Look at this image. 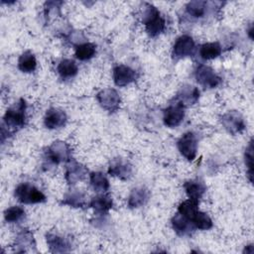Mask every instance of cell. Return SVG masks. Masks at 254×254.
<instances>
[{"label":"cell","instance_id":"1","mask_svg":"<svg viewBox=\"0 0 254 254\" xmlns=\"http://www.w3.org/2000/svg\"><path fill=\"white\" fill-rule=\"evenodd\" d=\"M146 9L143 13L142 22L145 25L146 32L150 37H157L166 27V21L161 16L160 11L153 5L145 3Z\"/></svg>","mask_w":254,"mask_h":254},{"label":"cell","instance_id":"2","mask_svg":"<svg viewBox=\"0 0 254 254\" xmlns=\"http://www.w3.org/2000/svg\"><path fill=\"white\" fill-rule=\"evenodd\" d=\"M4 123L9 129L15 131L18 128H22L26 121V102L24 99H20L12 107L8 108L4 115Z\"/></svg>","mask_w":254,"mask_h":254},{"label":"cell","instance_id":"3","mask_svg":"<svg viewBox=\"0 0 254 254\" xmlns=\"http://www.w3.org/2000/svg\"><path fill=\"white\" fill-rule=\"evenodd\" d=\"M15 196L16 198L25 204L39 203L44 202L46 200L45 194L39 190L35 186L29 183L20 184L15 189Z\"/></svg>","mask_w":254,"mask_h":254},{"label":"cell","instance_id":"4","mask_svg":"<svg viewBox=\"0 0 254 254\" xmlns=\"http://www.w3.org/2000/svg\"><path fill=\"white\" fill-rule=\"evenodd\" d=\"M47 159L51 164L58 165L63 162H69L71 159V149L64 141H55L47 151Z\"/></svg>","mask_w":254,"mask_h":254},{"label":"cell","instance_id":"5","mask_svg":"<svg viewBox=\"0 0 254 254\" xmlns=\"http://www.w3.org/2000/svg\"><path fill=\"white\" fill-rule=\"evenodd\" d=\"M194 76L198 84L205 88H213L221 83V77L210 66L205 64H199L196 67Z\"/></svg>","mask_w":254,"mask_h":254},{"label":"cell","instance_id":"6","mask_svg":"<svg viewBox=\"0 0 254 254\" xmlns=\"http://www.w3.org/2000/svg\"><path fill=\"white\" fill-rule=\"evenodd\" d=\"M180 153L189 161H192L196 156L197 141L192 132L185 133L177 143Z\"/></svg>","mask_w":254,"mask_h":254},{"label":"cell","instance_id":"7","mask_svg":"<svg viewBox=\"0 0 254 254\" xmlns=\"http://www.w3.org/2000/svg\"><path fill=\"white\" fill-rule=\"evenodd\" d=\"M96 99L100 106L109 112H115L118 110L120 105V96L113 88H105L100 90L96 94Z\"/></svg>","mask_w":254,"mask_h":254},{"label":"cell","instance_id":"8","mask_svg":"<svg viewBox=\"0 0 254 254\" xmlns=\"http://www.w3.org/2000/svg\"><path fill=\"white\" fill-rule=\"evenodd\" d=\"M221 123L225 130L232 135L239 134L245 129V123L242 115L235 110L228 111L223 114L221 117Z\"/></svg>","mask_w":254,"mask_h":254},{"label":"cell","instance_id":"9","mask_svg":"<svg viewBox=\"0 0 254 254\" xmlns=\"http://www.w3.org/2000/svg\"><path fill=\"white\" fill-rule=\"evenodd\" d=\"M195 50L193 39L189 35L179 37L173 47V58L176 60L192 56Z\"/></svg>","mask_w":254,"mask_h":254},{"label":"cell","instance_id":"10","mask_svg":"<svg viewBox=\"0 0 254 254\" xmlns=\"http://www.w3.org/2000/svg\"><path fill=\"white\" fill-rule=\"evenodd\" d=\"M185 117V106L176 100L175 103L169 105L164 111V123L168 127H177L181 124Z\"/></svg>","mask_w":254,"mask_h":254},{"label":"cell","instance_id":"11","mask_svg":"<svg viewBox=\"0 0 254 254\" xmlns=\"http://www.w3.org/2000/svg\"><path fill=\"white\" fill-rule=\"evenodd\" d=\"M136 77V71L130 66L119 64L113 68V80L117 86H125L133 82Z\"/></svg>","mask_w":254,"mask_h":254},{"label":"cell","instance_id":"12","mask_svg":"<svg viewBox=\"0 0 254 254\" xmlns=\"http://www.w3.org/2000/svg\"><path fill=\"white\" fill-rule=\"evenodd\" d=\"M108 174L112 177L119 178L120 180H128L132 175V167L124 159L116 158L110 163Z\"/></svg>","mask_w":254,"mask_h":254},{"label":"cell","instance_id":"13","mask_svg":"<svg viewBox=\"0 0 254 254\" xmlns=\"http://www.w3.org/2000/svg\"><path fill=\"white\" fill-rule=\"evenodd\" d=\"M87 170L83 165L72 161L66 166L64 177L68 185H74L79 181H82L85 178Z\"/></svg>","mask_w":254,"mask_h":254},{"label":"cell","instance_id":"14","mask_svg":"<svg viewBox=\"0 0 254 254\" xmlns=\"http://www.w3.org/2000/svg\"><path fill=\"white\" fill-rule=\"evenodd\" d=\"M47 243L50 248V251L53 253L67 252L70 250V246H71L67 238L55 233L47 234Z\"/></svg>","mask_w":254,"mask_h":254},{"label":"cell","instance_id":"15","mask_svg":"<svg viewBox=\"0 0 254 254\" xmlns=\"http://www.w3.org/2000/svg\"><path fill=\"white\" fill-rule=\"evenodd\" d=\"M45 126L49 129H56L64 126L66 122V114L64 111L57 108H51L47 111L45 119Z\"/></svg>","mask_w":254,"mask_h":254},{"label":"cell","instance_id":"16","mask_svg":"<svg viewBox=\"0 0 254 254\" xmlns=\"http://www.w3.org/2000/svg\"><path fill=\"white\" fill-rule=\"evenodd\" d=\"M15 245L17 246V252H28L33 250L36 246V242L32 232L28 229H22L15 240Z\"/></svg>","mask_w":254,"mask_h":254},{"label":"cell","instance_id":"17","mask_svg":"<svg viewBox=\"0 0 254 254\" xmlns=\"http://www.w3.org/2000/svg\"><path fill=\"white\" fill-rule=\"evenodd\" d=\"M198 97H199V90L196 87L190 86V85H185L179 91L176 97V100L181 102L184 106H187V105L194 104L197 101Z\"/></svg>","mask_w":254,"mask_h":254},{"label":"cell","instance_id":"18","mask_svg":"<svg viewBox=\"0 0 254 254\" xmlns=\"http://www.w3.org/2000/svg\"><path fill=\"white\" fill-rule=\"evenodd\" d=\"M149 199V191L143 187L135 188L131 190L128 197V206L130 208H137L144 205Z\"/></svg>","mask_w":254,"mask_h":254},{"label":"cell","instance_id":"19","mask_svg":"<svg viewBox=\"0 0 254 254\" xmlns=\"http://www.w3.org/2000/svg\"><path fill=\"white\" fill-rule=\"evenodd\" d=\"M113 201L112 197L109 194H98L91 199L89 206L94 209L95 212L103 214L106 213L109 209L112 208Z\"/></svg>","mask_w":254,"mask_h":254},{"label":"cell","instance_id":"20","mask_svg":"<svg viewBox=\"0 0 254 254\" xmlns=\"http://www.w3.org/2000/svg\"><path fill=\"white\" fill-rule=\"evenodd\" d=\"M184 189H185L186 193L189 196V198L197 200V201H199V199L202 197V195L206 190L205 186L201 182H198V181L186 182L184 184Z\"/></svg>","mask_w":254,"mask_h":254},{"label":"cell","instance_id":"21","mask_svg":"<svg viewBox=\"0 0 254 254\" xmlns=\"http://www.w3.org/2000/svg\"><path fill=\"white\" fill-rule=\"evenodd\" d=\"M62 203L72 207H83L85 204V194L78 190H71L64 194Z\"/></svg>","mask_w":254,"mask_h":254},{"label":"cell","instance_id":"22","mask_svg":"<svg viewBox=\"0 0 254 254\" xmlns=\"http://www.w3.org/2000/svg\"><path fill=\"white\" fill-rule=\"evenodd\" d=\"M172 225L174 230L179 235H186L190 233V230L193 228V225L190 222V220H189L187 217H185L179 212L175 214V216L172 218Z\"/></svg>","mask_w":254,"mask_h":254},{"label":"cell","instance_id":"23","mask_svg":"<svg viewBox=\"0 0 254 254\" xmlns=\"http://www.w3.org/2000/svg\"><path fill=\"white\" fill-rule=\"evenodd\" d=\"M90 186L96 192H105L109 189L107 178L100 172H93L89 175Z\"/></svg>","mask_w":254,"mask_h":254},{"label":"cell","instance_id":"24","mask_svg":"<svg viewBox=\"0 0 254 254\" xmlns=\"http://www.w3.org/2000/svg\"><path fill=\"white\" fill-rule=\"evenodd\" d=\"M36 66H37V61L35 56L31 52L27 51L20 56L18 60V67L21 71L32 72L36 69Z\"/></svg>","mask_w":254,"mask_h":254},{"label":"cell","instance_id":"25","mask_svg":"<svg viewBox=\"0 0 254 254\" xmlns=\"http://www.w3.org/2000/svg\"><path fill=\"white\" fill-rule=\"evenodd\" d=\"M78 71L76 64L72 60L64 59L58 65V72L63 78L73 77Z\"/></svg>","mask_w":254,"mask_h":254},{"label":"cell","instance_id":"26","mask_svg":"<svg viewBox=\"0 0 254 254\" xmlns=\"http://www.w3.org/2000/svg\"><path fill=\"white\" fill-rule=\"evenodd\" d=\"M221 54V47L217 42L203 44L199 49V55L203 60H213Z\"/></svg>","mask_w":254,"mask_h":254},{"label":"cell","instance_id":"27","mask_svg":"<svg viewBox=\"0 0 254 254\" xmlns=\"http://www.w3.org/2000/svg\"><path fill=\"white\" fill-rule=\"evenodd\" d=\"M198 210V201L193 199H187L180 203L178 207V212L187 217L189 220H191V218L194 216V214Z\"/></svg>","mask_w":254,"mask_h":254},{"label":"cell","instance_id":"28","mask_svg":"<svg viewBox=\"0 0 254 254\" xmlns=\"http://www.w3.org/2000/svg\"><path fill=\"white\" fill-rule=\"evenodd\" d=\"M95 45L91 43H84L76 46L75 48V57L79 61H87L91 59L96 52Z\"/></svg>","mask_w":254,"mask_h":254},{"label":"cell","instance_id":"29","mask_svg":"<svg viewBox=\"0 0 254 254\" xmlns=\"http://www.w3.org/2000/svg\"><path fill=\"white\" fill-rule=\"evenodd\" d=\"M190 222L192 223L193 227H195L197 229H200V230L210 229L213 225L212 220L210 219V217L206 213L201 212L199 210H197V212L191 218Z\"/></svg>","mask_w":254,"mask_h":254},{"label":"cell","instance_id":"30","mask_svg":"<svg viewBox=\"0 0 254 254\" xmlns=\"http://www.w3.org/2000/svg\"><path fill=\"white\" fill-rule=\"evenodd\" d=\"M205 1H190L187 4L186 10L189 15L194 18H200L204 15L205 13V6H206Z\"/></svg>","mask_w":254,"mask_h":254},{"label":"cell","instance_id":"31","mask_svg":"<svg viewBox=\"0 0 254 254\" xmlns=\"http://www.w3.org/2000/svg\"><path fill=\"white\" fill-rule=\"evenodd\" d=\"M25 216V210L21 206H11L4 212V218L7 222H17Z\"/></svg>","mask_w":254,"mask_h":254},{"label":"cell","instance_id":"32","mask_svg":"<svg viewBox=\"0 0 254 254\" xmlns=\"http://www.w3.org/2000/svg\"><path fill=\"white\" fill-rule=\"evenodd\" d=\"M245 164H246V167H247V173H248L249 181L252 182V177H253V145H252V141L249 142V145L246 148Z\"/></svg>","mask_w":254,"mask_h":254}]
</instances>
